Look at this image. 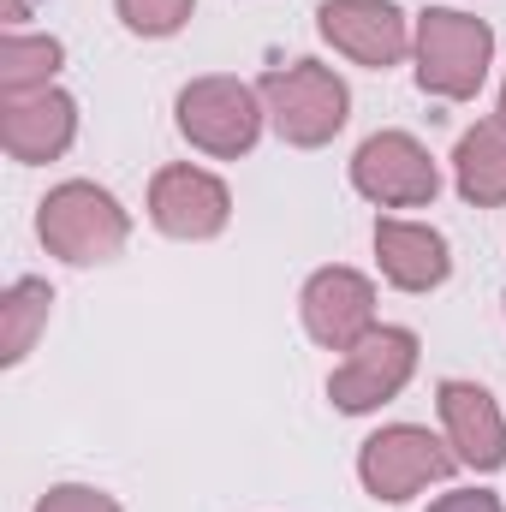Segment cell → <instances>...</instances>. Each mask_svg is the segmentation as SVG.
<instances>
[{
    "mask_svg": "<svg viewBox=\"0 0 506 512\" xmlns=\"http://www.w3.org/2000/svg\"><path fill=\"white\" fill-rule=\"evenodd\" d=\"M262 108H268V131L292 149H322L334 143L346 120H352V90L334 66L322 60H292V66H268L256 78Z\"/></svg>",
    "mask_w": 506,
    "mask_h": 512,
    "instance_id": "3957f363",
    "label": "cell"
},
{
    "mask_svg": "<svg viewBox=\"0 0 506 512\" xmlns=\"http://www.w3.org/2000/svg\"><path fill=\"white\" fill-rule=\"evenodd\" d=\"M453 471H459V453L447 447V435L423 423H381L358 447V483L381 507H405L411 495L447 483Z\"/></svg>",
    "mask_w": 506,
    "mask_h": 512,
    "instance_id": "5b68a950",
    "label": "cell"
},
{
    "mask_svg": "<svg viewBox=\"0 0 506 512\" xmlns=\"http://www.w3.org/2000/svg\"><path fill=\"white\" fill-rule=\"evenodd\" d=\"M36 239L72 268H96L131 245V209L96 179H60L36 203Z\"/></svg>",
    "mask_w": 506,
    "mask_h": 512,
    "instance_id": "7a4b0ae2",
    "label": "cell"
},
{
    "mask_svg": "<svg viewBox=\"0 0 506 512\" xmlns=\"http://www.w3.org/2000/svg\"><path fill=\"white\" fill-rule=\"evenodd\" d=\"M298 316H304V334L322 346V352H352L370 328H376V280L364 268H346V262H328L304 280L298 292Z\"/></svg>",
    "mask_w": 506,
    "mask_h": 512,
    "instance_id": "9c48e42d",
    "label": "cell"
},
{
    "mask_svg": "<svg viewBox=\"0 0 506 512\" xmlns=\"http://www.w3.org/2000/svg\"><path fill=\"white\" fill-rule=\"evenodd\" d=\"M352 191L376 209H429L441 197V167L423 149V137L387 126L370 131L352 155Z\"/></svg>",
    "mask_w": 506,
    "mask_h": 512,
    "instance_id": "52a82bcc",
    "label": "cell"
},
{
    "mask_svg": "<svg viewBox=\"0 0 506 512\" xmlns=\"http://www.w3.org/2000/svg\"><path fill=\"white\" fill-rule=\"evenodd\" d=\"M495 114H501V120H506V78H501V108H495Z\"/></svg>",
    "mask_w": 506,
    "mask_h": 512,
    "instance_id": "ffe728a7",
    "label": "cell"
},
{
    "mask_svg": "<svg viewBox=\"0 0 506 512\" xmlns=\"http://www.w3.org/2000/svg\"><path fill=\"white\" fill-rule=\"evenodd\" d=\"M36 512H126L108 489H96V483H54L42 501H36Z\"/></svg>",
    "mask_w": 506,
    "mask_h": 512,
    "instance_id": "ac0fdd59",
    "label": "cell"
},
{
    "mask_svg": "<svg viewBox=\"0 0 506 512\" xmlns=\"http://www.w3.org/2000/svg\"><path fill=\"white\" fill-rule=\"evenodd\" d=\"M72 143H78V102L60 84L30 90V96H0V149H6V161L42 167V161H60Z\"/></svg>",
    "mask_w": 506,
    "mask_h": 512,
    "instance_id": "8fae6325",
    "label": "cell"
},
{
    "mask_svg": "<svg viewBox=\"0 0 506 512\" xmlns=\"http://www.w3.org/2000/svg\"><path fill=\"white\" fill-rule=\"evenodd\" d=\"M453 191L471 209H501L506 203V120L489 114L459 137L453 149Z\"/></svg>",
    "mask_w": 506,
    "mask_h": 512,
    "instance_id": "5bb4252c",
    "label": "cell"
},
{
    "mask_svg": "<svg viewBox=\"0 0 506 512\" xmlns=\"http://www.w3.org/2000/svg\"><path fill=\"white\" fill-rule=\"evenodd\" d=\"M429 512H506L501 495H489V489H447V495H435Z\"/></svg>",
    "mask_w": 506,
    "mask_h": 512,
    "instance_id": "d6986e66",
    "label": "cell"
},
{
    "mask_svg": "<svg viewBox=\"0 0 506 512\" xmlns=\"http://www.w3.org/2000/svg\"><path fill=\"white\" fill-rule=\"evenodd\" d=\"M66 66V42L60 36H30V30H6L0 42V96H30L48 90Z\"/></svg>",
    "mask_w": 506,
    "mask_h": 512,
    "instance_id": "2e32d148",
    "label": "cell"
},
{
    "mask_svg": "<svg viewBox=\"0 0 506 512\" xmlns=\"http://www.w3.org/2000/svg\"><path fill=\"white\" fill-rule=\"evenodd\" d=\"M114 12H120V24H126L131 36L167 42V36H179V30L191 24L197 0H114Z\"/></svg>",
    "mask_w": 506,
    "mask_h": 512,
    "instance_id": "e0dca14e",
    "label": "cell"
},
{
    "mask_svg": "<svg viewBox=\"0 0 506 512\" xmlns=\"http://www.w3.org/2000/svg\"><path fill=\"white\" fill-rule=\"evenodd\" d=\"M48 310H54V286L36 280V274H18L0 292V364L6 370H18L36 352V340L48 328Z\"/></svg>",
    "mask_w": 506,
    "mask_h": 512,
    "instance_id": "9a60e30c",
    "label": "cell"
},
{
    "mask_svg": "<svg viewBox=\"0 0 506 512\" xmlns=\"http://www.w3.org/2000/svg\"><path fill=\"white\" fill-rule=\"evenodd\" d=\"M376 268L393 292H435L453 274V245L441 227L411 221V215H381L376 221Z\"/></svg>",
    "mask_w": 506,
    "mask_h": 512,
    "instance_id": "4fadbf2b",
    "label": "cell"
},
{
    "mask_svg": "<svg viewBox=\"0 0 506 512\" xmlns=\"http://www.w3.org/2000/svg\"><path fill=\"white\" fill-rule=\"evenodd\" d=\"M417 358H423L417 328L376 322L352 352H340V364H334V376H328V399H334V411H346V417L381 411L387 399H399V393L411 387Z\"/></svg>",
    "mask_w": 506,
    "mask_h": 512,
    "instance_id": "8992f818",
    "label": "cell"
},
{
    "mask_svg": "<svg viewBox=\"0 0 506 512\" xmlns=\"http://www.w3.org/2000/svg\"><path fill=\"white\" fill-rule=\"evenodd\" d=\"M501 304H506V298H501Z\"/></svg>",
    "mask_w": 506,
    "mask_h": 512,
    "instance_id": "44dd1931",
    "label": "cell"
},
{
    "mask_svg": "<svg viewBox=\"0 0 506 512\" xmlns=\"http://www.w3.org/2000/svg\"><path fill=\"white\" fill-rule=\"evenodd\" d=\"M173 126L179 137L209 155V161H239L251 155L262 126H268V108H262V90L245 78H227V72H209V78H191L179 96H173Z\"/></svg>",
    "mask_w": 506,
    "mask_h": 512,
    "instance_id": "277c9868",
    "label": "cell"
},
{
    "mask_svg": "<svg viewBox=\"0 0 506 512\" xmlns=\"http://www.w3.org/2000/svg\"><path fill=\"white\" fill-rule=\"evenodd\" d=\"M495 66V30L477 12L459 6H429L411 18V72L417 90L435 102H471L489 84Z\"/></svg>",
    "mask_w": 506,
    "mask_h": 512,
    "instance_id": "6da1fadb",
    "label": "cell"
},
{
    "mask_svg": "<svg viewBox=\"0 0 506 512\" xmlns=\"http://www.w3.org/2000/svg\"><path fill=\"white\" fill-rule=\"evenodd\" d=\"M233 221V191L221 173L197 167V161H173L149 179V227L179 239V245H203L221 239Z\"/></svg>",
    "mask_w": 506,
    "mask_h": 512,
    "instance_id": "ba28073f",
    "label": "cell"
},
{
    "mask_svg": "<svg viewBox=\"0 0 506 512\" xmlns=\"http://www.w3.org/2000/svg\"><path fill=\"white\" fill-rule=\"evenodd\" d=\"M316 30L334 54H346L352 66H370V72L411 60V18L393 0H322Z\"/></svg>",
    "mask_w": 506,
    "mask_h": 512,
    "instance_id": "30bf717a",
    "label": "cell"
},
{
    "mask_svg": "<svg viewBox=\"0 0 506 512\" xmlns=\"http://www.w3.org/2000/svg\"><path fill=\"white\" fill-rule=\"evenodd\" d=\"M435 411H441V435H447V447L459 453L465 471L489 477V471L506 465V417L483 382L447 376V382L435 387Z\"/></svg>",
    "mask_w": 506,
    "mask_h": 512,
    "instance_id": "7c38bea8",
    "label": "cell"
}]
</instances>
